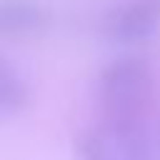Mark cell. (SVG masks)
Masks as SVG:
<instances>
[{
  "mask_svg": "<svg viewBox=\"0 0 160 160\" xmlns=\"http://www.w3.org/2000/svg\"><path fill=\"white\" fill-rule=\"evenodd\" d=\"M152 70L140 55H122L100 70L98 100L105 128H138L152 105Z\"/></svg>",
  "mask_w": 160,
  "mask_h": 160,
  "instance_id": "obj_1",
  "label": "cell"
},
{
  "mask_svg": "<svg viewBox=\"0 0 160 160\" xmlns=\"http://www.w3.org/2000/svg\"><path fill=\"white\" fill-rule=\"evenodd\" d=\"M160 30V0H122L105 18V35L122 45H140Z\"/></svg>",
  "mask_w": 160,
  "mask_h": 160,
  "instance_id": "obj_2",
  "label": "cell"
},
{
  "mask_svg": "<svg viewBox=\"0 0 160 160\" xmlns=\"http://www.w3.org/2000/svg\"><path fill=\"white\" fill-rule=\"evenodd\" d=\"M50 25V12L38 0H0V38L38 35Z\"/></svg>",
  "mask_w": 160,
  "mask_h": 160,
  "instance_id": "obj_3",
  "label": "cell"
},
{
  "mask_svg": "<svg viewBox=\"0 0 160 160\" xmlns=\"http://www.w3.org/2000/svg\"><path fill=\"white\" fill-rule=\"evenodd\" d=\"M30 105V85L20 68L0 52V115L10 118Z\"/></svg>",
  "mask_w": 160,
  "mask_h": 160,
  "instance_id": "obj_4",
  "label": "cell"
},
{
  "mask_svg": "<svg viewBox=\"0 0 160 160\" xmlns=\"http://www.w3.org/2000/svg\"><path fill=\"white\" fill-rule=\"evenodd\" d=\"M110 140L112 160H152L150 140L145 125L138 128H105L100 125Z\"/></svg>",
  "mask_w": 160,
  "mask_h": 160,
  "instance_id": "obj_5",
  "label": "cell"
},
{
  "mask_svg": "<svg viewBox=\"0 0 160 160\" xmlns=\"http://www.w3.org/2000/svg\"><path fill=\"white\" fill-rule=\"evenodd\" d=\"M78 155L80 160H112V150L105 130L102 128L85 130L78 138Z\"/></svg>",
  "mask_w": 160,
  "mask_h": 160,
  "instance_id": "obj_6",
  "label": "cell"
}]
</instances>
